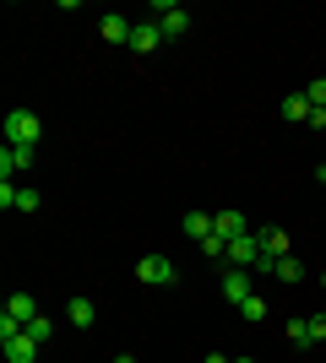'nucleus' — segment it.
Segmentation results:
<instances>
[{"instance_id":"obj_6","label":"nucleus","mask_w":326,"mask_h":363,"mask_svg":"<svg viewBox=\"0 0 326 363\" xmlns=\"http://www.w3.org/2000/svg\"><path fill=\"white\" fill-rule=\"evenodd\" d=\"M212 233H217L223 244H234V239H245V233H250V223H245V212L223 206V212H212Z\"/></svg>"},{"instance_id":"obj_7","label":"nucleus","mask_w":326,"mask_h":363,"mask_svg":"<svg viewBox=\"0 0 326 363\" xmlns=\"http://www.w3.org/2000/svg\"><path fill=\"white\" fill-rule=\"evenodd\" d=\"M250 282H256V272H239V266H229V272H223V298H229V309H239V303L256 293Z\"/></svg>"},{"instance_id":"obj_5","label":"nucleus","mask_w":326,"mask_h":363,"mask_svg":"<svg viewBox=\"0 0 326 363\" xmlns=\"http://www.w3.org/2000/svg\"><path fill=\"white\" fill-rule=\"evenodd\" d=\"M261 239H256V233H245V239H234L229 244V266H239V272H256V266H261Z\"/></svg>"},{"instance_id":"obj_9","label":"nucleus","mask_w":326,"mask_h":363,"mask_svg":"<svg viewBox=\"0 0 326 363\" xmlns=\"http://www.w3.org/2000/svg\"><path fill=\"white\" fill-rule=\"evenodd\" d=\"M38 347H44V342H33L28 331H16V336H6V342H0L6 363H33V358H38Z\"/></svg>"},{"instance_id":"obj_29","label":"nucleus","mask_w":326,"mask_h":363,"mask_svg":"<svg viewBox=\"0 0 326 363\" xmlns=\"http://www.w3.org/2000/svg\"><path fill=\"white\" fill-rule=\"evenodd\" d=\"M321 288H326V272H321Z\"/></svg>"},{"instance_id":"obj_21","label":"nucleus","mask_w":326,"mask_h":363,"mask_svg":"<svg viewBox=\"0 0 326 363\" xmlns=\"http://www.w3.org/2000/svg\"><path fill=\"white\" fill-rule=\"evenodd\" d=\"M202 255H212V260H223V255H229V244H223V239H217V233H212V239H202Z\"/></svg>"},{"instance_id":"obj_23","label":"nucleus","mask_w":326,"mask_h":363,"mask_svg":"<svg viewBox=\"0 0 326 363\" xmlns=\"http://www.w3.org/2000/svg\"><path fill=\"white\" fill-rule=\"evenodd\" d=\"M16 212H38V196H33V190H16Z\"/></svg>"},{"instance_id":"obj_17","label":"nucleus","mask_w":326,"mask_h":363,"mask_svg":"<svg viewBox=\"0 0 326 363\" xmlns=\"http://www.w3.org/2000/svg\"><path fill=\"white\" fill-rule=\"evenodd\" d=\"M288 342H294V347H310V320H288Z\"/></svg>"},{"instance_id":"obj_13","label":"nucleus","mask_w":326,"mask_h":363,"mask_svg":"<svg viewBox=\"0 0 326 363\" xmlns=\"http://www.w3.org/2000/svg\"><path fill=\"white\" fill-rule=\"evenodd\" d=\"M33 163V147H0V174L11 179L16 168H28Z\"/></svg>"},{"instance_id":"obj_12","label":"nucleus","mask_w":326,"mask_h":363,"mask_svg":"<svg viewBox=\"0 0 326 363\" xmlns=\"http://www.w3.org/2000/svg\"><path fill=\"white\" fill-rule=\"evenodd\" d=\"M65 320H71L77 331H87V325H93V320H98V303H93V298H82V293H77V298L65 303Z\"/></svg>"},{"instance_id":"obj_20","label":"nucleus","mask_w":326,"mask_h":363,"mask_svg":"<svg viewBox=\"0 0 326 363\" xmlns=\"http://www.w3.org/2000/svg\"><path fill=\"white\" fill-rule=\"evenodd\" d=\"M239 315H245V320H261V315H266V303H261V298H256V293H250V298H245V303H239Z\"/></svg>"},{"instance_id":"obj_1","label":"nucleus","mask_w":326,"mask_h":363,"mask_svg":"<svg viewBox=\"0 0 326 363\" xmlns=\"http://www.w3.org/2000/svg\"><path fill=\"white\" fill-rule=\"evenodd\" d=\"M38 136H44V120L33 108H11L6 114V147H38Z\"/></svg>"},{"instance_id":"obj_2","label":"nucleus","mask_w":326,"mask_h":363,"mask_svg":"<svg viewBox=\"0 0 326 363\" xmlns=\"http://www.w3.org/2000/svg\"><path fill=\"white\" fill-rule=\"evenodd\" d=\"M28 320H38V303H33V293H11L6 298V309H0V342L16 331H28Z\"/></svg>"},{"instance_id":"obj_11","label":"nucleus","mask_w":326,"mask_h":363,"mask_svg":"<svg viewBox=\"0 0 326 363\" xmlns=\"http://www.w3.org/2000/svg\"><path fill=\"white\" fill-rule=\"evenodd\" d=\"M256 239H261V255L266 260H283V255H288V233H283V228H256Z\"/></svg>"},{"instance_id":"obj_8","label":"nucleus","mask_w":326,"mask_h":363,"mask_svg":"<svg viewBox=\"0 0 326 363\" xmlns=\"http://www.w3.org/2000/svg\"><path fill=\"white\" fill-rule=\"evenodd\" d=\"M158 44H163V28H158V22H147V16H141L136 28H131V44H125V49H131V55H153Z\"/></svg>"},{"instance_id":"obj_25","label":"nucleus","mask_w":326,"mask_h":363,"mask_svg":"<svg viewBox=\"0 0 326 363\" xmlns=\"http://www.w3.org/2000/svg\"><path fill=\"white\" fill-rule=\"evenodd\" d=\"M109 363H136V358H131V352H114V358H109Z\"/></svg>"},{"instance_id":"obj_15","label":"nucleus","mask_w":326,"mask_h":363,"mask_svg":"<svg viewBox=\"0 0 326 363\" xmlns=\"http://www.w3.org/2000/svg\"><path fill=\"white\" fill-rule=\"evenodd\" d=\"M272 277H278V282H299V277H305V260H299V255L272 260Z\"/></svg>"},{"instance_id":"obj_22","label":"nucleus","mask_w":326,"mask_h":363,"mask_svg":"<svg viewBox=\"0 0 326 363\" xmlns=\"http://www.w3.org/2000/svg\"><path fill=\"white\" fill-rule=\"evenodd\" d=\"M16 206V190H11V179H0V212H11Z\"/></svg>"},{"instance_id":"obj_24","label":"nucleus","mask_w":326,"mask_h":363,"mask_svg":"<svg viewBox=\"0 0 326 363\" xmlns=\"http://www.w3.org/2000/svg\"><path fill=\"white\" fill-rule=\"evenodd\" d=\"M310 342H326V315H315V320H310Z\"/></svg>"},{"instance_id":"obj_26","label":"nucleus","mask_w":326,"mask_h":363,"mask_svg":"<svg viewBox=\"0 0 326 363\" xmlns=\"http://www.w3.org/2000/svg\"><path fill=\"white\" fill-rule=\"evenodd\" d=\"M202 363H229V358H223V352H207V358Z\"/></svg>"},{"instance_id":"obj_27","label":"nucleus","mask_w":326,"mask_h":363,"mask_svg":"<svg viewBox=\"0 0 326 363\" xmlns=\"http://www.w3.org/2000/svg\"><path fill=\"white\" fill-rule=\"evenodd\" d=\"M315 184H326V163H321V168H315Z\"/></svg>"},{"instance_id":"obj_28","label":"nucleus","mask_w":326,"mask_h":363,"mask_svg":"<svg viewBox=\"0 0 326 363\" xmlns=\"http://www.w3.org/2000/svg\"><path fill=\"white\" fill-rule=\"evenodd\" d=\"M234 363H250V358H234Z\"/></svg>"},{"instance_id":"obj_10","label":"nucleus","mask_w":326,"mask_h":363,"mask_svg":"<svg viewBox=\"0 0 326 363\" xmlns=\"http://www.w3.org/2000/svg\"><path fill=\"white\" fill-rule=\"evenodd\" d=\"M131 28H136V22H131V16H120V11H109L104 22H98V33H104L109 44H131Z\"/></svg>"},{"instance_id":"obj_14","label":"nucleus","mask_w":326,"mask_h":363,"mask_svg":"<svg viewBox=\"0 0 326 363\" xmlns=\"http://www.w3.org/2000/svg\"><path fill=\"white\" fill-rule=\"evenodd\" d=\"M283 120L310 125V98H305V92H288V98H283Z\"/></svg>"},{"instance_id":"obj_4","label":"nucleus","mask_w":326,"mask_h":363,"mask_svg":"<svg viewBox=\"0 0 326 363\" xmlns=\"http://www.w3.org/2000/svg\"><path fill=\"white\" fill-rule=\"evenodd\" d=\"M153 16H158V28H163V38H180L190 28V11L174 6V0H153Z\"/></svg>"},{"instance_id":"obj_16","label":"nucleus","mask_w":326,"mask_h":363,"mask_svg":"<svg viewBox=\"0 0 326 363\" xmlns=\"http://www.w3.org/2000/svg\"><path fill=\"white\" fill-rule=\"evenodd\" d=\"M185 233H190L196 244L212 239V212H185Z\"/></svg>"},{"instance_id":"obj_19","label":"nucleus","mask_w":326,"mask_h":363,"mask_svg":"<svg viewBox=\"0 0 326 363\" xmlns=\"http://www.w3.org/2000/svg\"><path fill=\"white\" fill-rule=\"evenodd\" d=\"M305 98H310V108H326V76H315L310 87H305Z\"/></svg>"},{"instance_id":"obj_3","label":"nucleus","mask_w":326,"mask_h":363,"mask_svg":"<svg viewBox=\"0 0 326 363\" xmlns=\"http://www.w3.org/2000/svg\"><path fill=\"white\" fill-rule=\"evenodd\" d=\"M136 277L147 282V288H169V282H180V272H174L169 255H141L136 260Z\"/></svg>"},{"instance_id":"obj_18","label":"nucleus","mask_w":326,"mask_h":363,"mask_svg":"<svg viewBox=\"0 0 326 363\" xmlns=\"http://www.w3.org/2000/svg\"><path fill=\"white\" fill-rule=\"evenodd\" d=\"M28 336H33V342H49V336H55V320H44V315L28 320Z\"/></svg>"}]
</instances>
